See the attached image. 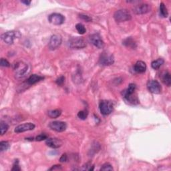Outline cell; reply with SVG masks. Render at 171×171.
<instances>
[{
    "label": "cell",
    "instance_id": "cell-9",
    "mask_svg": "<svg viewBox=\"0 0 171 171\" xmlns=\"http://www.w3.org/2000/svg\"><path fill=\"white\" fill-rule=\"evenodd\" d=\"M49 127L51 128L52 130L54 131H56L57 132H64L65 130L67 128L66 123L64 122H62V121H54L49 123Z\"/></svg>",
    "mask_w": 171,
    "mask_h": 171
},
{
    "label": "cell",
    "instance_id": "cell-13",
    "mask_svg": "<svg viewBox=\"0 0 171 171\" xmlns=\"http://www.w3.org/2000/svg\"><path fill=\"white\" fill-rule=\"evenodd\" d=\"M35 127H36L35 124H33L31 122H28L17 126V127H15L14 131L16 133H21L25 132V131L33 130L34 128H35Z\"/></svg>",
    "mask_w": 171,
    "mask_h": 171
},
{
    "label": "cell",
    "instance_id": "cell-26",
    "mask_svg": "<svg viewBox=\"0 0 171 171\" xmlns=\"http://www.w3.org/2000/svg\"><path fill=\"white\" fill-rule=\"evenodd\" d=\"M100 170H113V168L109 163H105L104 164L102 165Z\"/></svg>",
    "mask_w": 171,
    "mask_h": 171
},
{
    "label": "cell",
    "instance_id": "cell-25",
    "mask_svg": "<svg viewBox=\"0 0 171 171\" xmlns=\"http://www.w3.org/2000/svg\"><path fill=\"white\" fill-rule=\"evenodd\" d=\"M0 128H1V135H4L6 133L9 128V126L6 123L1 122L0 124Z\"/></svg>",
    "mask_w": 171,
    "mask_h": 171
},
{
    "label": "cell",
    "instance_id": "cell-3",
    "mask_svg": "<svg viewBox=\"0 0 171 171\" xmlns=\"http://www.w3.org/2000/svg\"><path fill=\"white\" fill-rule=\"evenodd\" d=\"M21 37V33L17 31H7L1 36V39L4 42L7 44H12L14 43L15 39L20 38Z\"/></svg>",
    "mask_w": 171,
    "mask_h": 171
},
{
    "label": "cell",
    "instance_id": "cell-17",
    "mask_svg": "<svg viewBox=\"0 0 171 171\" xmlns=\"http://www.w3.org/2000/svg\"><path fill=\"white\" fill-rule=\"evenodd\" d=\"M123 44L126 47L130 48L132 49H135L136 48V43L134 39L130 37V38H127L123 41Z\"/></svg>",
    "mask_w": 171,
    "mask_h": 171
},
{
    "label": "cell",
    "instance_id": "cell-8",
    "mask_svg": "<svg viewBox=\"0 0 171 171\" xmlns=\"http://www.w3.org/2000/svg\"><path fill=\"white\" fill-rule=\"evenodd\" d=\"M49 22L54 25H62L64 23L65 21V17L63 15L58 14V13H54L49 15Z\"/></svg>",
    "mask_w": 171,
    "mask_h": 171
},
{
    "label": "cell",
    "instance_id": "cell-33",
    "mask_svg": "<svg viewBox=\"0 0 171 171\" xmlns=\"http://www.w3.org/2000/svg\"><path fill=\"white\" fill-rule=\"evenodd\" d=\"M68 160V156H67V154H63L62 155V156L60 157V161L61 162H66Z\"/></svg>",
    "mask_w": 171,
    "mask_h": 171
},
{
    "label": "cell",
    "instance_id": "cell-12",
    "mask_svg": "<svg viewBox=\"0 0 171 171\" xmlns=\"http://www.w3.org/2000/svg\"><path fill=\"white\" fill-rule=\"evenodd\" d=\"M151 9V7L150 5L146 4H140L138 6H136L133 8V12L135 14L137 15H141V14H145L146 13L149 12Z\"/></svg>",
    "mask_w": 171,
    "mask_h": 171
},
{
    "label": "cell",
    "instance_id": "cell-15",
    "mask_svg": "<svg viewBox=\"0 0 171 171\" xmlns=\"http://www.w3.org/2000/svg\"><path fill=\"white\" fill-rule=\"evenodd\" d=\"M134 69H135V72L137 73H142L145 72L146 70V65L145 62H144L143 61H138L135 64Z\"/></svg>",
    "mask_w": 171,
    "mask_h": 171
},
{
    "label": "cell",
    "instance_id": "cell-2",
    "mask_svg": "<svg viewBox=\"0 0 171 171\" xmlns=\"http://www.w3.org/2000/svg\"><path fill=\"white\" fill-rule=\"evenodd\" d=\"M68 46L72 49H82L86 46V44L84 39L79 37H73L68 41Z\"/></svg>",
    "mask_w": 171,
    "mask_h": 171
},
{
    "label": "cell",
    "instance_id": "cell-4",
    "mask_svg": "<svg viewBox=\"0 0 171 171\" xmlns=\"http://www.w3.org/2000/svg\"><path fill=\"white\" fill-rule=\"evenodd\" d=\"M114 17L117 22H123L130 20L132 16L128 10L120 9L114 13Z\"/></svg>",
    "mask_w": 171,
    "mask_h": 171
},
{
    "label": "cell",
    "instance_id": "cell-30",
    "mask_svg": "<svg viewBox=\"0 0 171 171\" xmlns=\"http://www.w3.org/2000/svg\"><path fill=\"white\" fill-rule=\"evenodd\" d=\"M79 16H80V18H81V20L86 21V22H91V21H92V18L90 17L89 16H88V15H86L80 14V15H79Z\"/></svg>",
    "mask_w": 171,
    "mask_h": 171
},
{
    "label": "cell",
    "instance_id": "cell-14",
    "mask_svg": "<svg viewBox=\"0 0 171 171\" xmlns=\"http://www.w3.org/2000/svg\"><path fill=\"white\" fill-rule=\"evenodd\" d=\"M46 144L52 148H58L62 146V142L58 138H51L46 139Z\"/></svg>",
    "mask_w": 171,
    "mask_h": 171
},
{
    "label": "cell",
    "instance_id": "cell-23",
    "mask_svg": "<svg viewBox=\"0 0 171 171\" xmlns=\"http://www.w3.org/2000/svg\"><path fill=\"white\" fill-rule=\"evenodd\" d=\"M10 147V144L7 141H1L0 143V151L1 152L7 151Z\"/></svg>",
    "mask_w": 171,
    "mask_h": 171
},
{
    "label": "cell",
    "instance_id": "cell-24",
    "mask_svg": "<svg viewBox=\"0 0 171 171\" xmlns=\"http://www.w3.org/2000/svg\"><path fill=\"white\" fill-rule=\"evenodd\" d=\"M88 112L87 110H84L80 111L78 113V116L79 118H80L81 120H86L88 117Z\"/></svg>",
    "mask_w": 171,
    "mask_h": 171
},
{
    "label": "cell",
    "instance_id": "cell-10",
    "mask_svg": "<svg viewBox=\"0 0 171 171\" xmlns=\"http://www.w3.org/2000/svg\"><path fill=\"white\" fill-rule=\"evenodd\" d=\"M90 40L93 45L97 48L101 49L104 47V42L102 40L101 36L98 33H94L90 36Z\"/></svg>",
    "mask_w": 171,
    "mask_h": 171
},
{
    "label": "cell",
    "instance_id": "cell-19",
    "mask_svg": "<svg viewBox=\"0 0 171 171\" xmlns=\"http://www.w3.org/2000/svg\"><path fill=\"white\" fill-rule=\"evenodd\" d=\"M164 63V60L162 58H159L151 63V66L154 70L159 69V68Z\"/></svg>",
    "mask_w": 171,
    "mask_h": 171
},
{
    "label": "cell",
    "instance_id": "cell-28",
    "mask_svg": "<svg viewBox=\"0 0 171 171\" xmlns=\"http://www.w3.org/2000/svg\"><path fill=\"white\" fill-rule=\"evenodd\" d=\"M0 64H1V66H3V67H9L10 66L9 62L7 61V60L4 59V58H1V59Z\"/></svg>",
    "mask_w": 171,
    "mask_h": 171
},
{
    "label": "cell",
    "instance_id": "cell-22",
    "mask_svg": "<svg viewBox=\"0 0 171 171\" xmlns=\"http://www.w3.org/2000/svg\"><path fill=\"white\" fill-rule=\"evenodd\" d=\"M76 28L78 32L80 34H84L86 32V29L84 27V25L82 24V23H77L76 25Z\"/></svg>",
    "mask_w": 171,
    "mask_h": 171
},
{
    "label": "cell",
    "instance_id": "cell-16",
    "mask_svg": "<svg viewBox=\"0 0 171 171\" xmlns=\"http://www.w3.org/2000/svg\"><path fill=\"white\" fill-rule=\"evenodd\" d=\"M44 78L43 76L37 74H32L28 78V79L27 80V83L29 85H33V84H35L37 82H38V81L44 80Z\"/></svg>",
    "mask_w": 171,
    "mask_h": 171
},
{
    "label": "cell",
    "instance_id": "cell-1",
    "mask_svg": "<svg viewBox=\"0 0 171 171\" xmlns=\"http://www.w3.org/2000/svg\"><path fill=\"white\" fill-rule=\"evenodd\" d=\"M28 65L25 63L23 62H17L16 64H14V71L15 73V76L17 78H21L24 77L28 73Z\"/></svg>",
    "mask_w": 171,
    "mask_h": 171
},
{
    "label": "cell",
    "instance_id": "cell-32",
    "mask_svg": "<svg viewBox=\"0 0 171 171\" xmlns=\"http://www.w3.org/2000/svg\"><path fill=\"white\" fill-rule=\"evenodd\" d=\"M62 167L61 165H54L52 168H49V170H62Z\"/></svg>",
    "mask_w": 171,
    "mask_h": 171
},
{
    "label": "cell",
    "instance_id": "cell-5",
    "mask_svg": "<svg viewBox=\"0 0 171 171\" xmlns=\"http://www.w3.org/2000/svg\"><path fill=\"white\" fill-rule=\"evenodd\" d=\"M114 57L111 54H108L107 52H103L100 56L99 64L103 66H107L114 64Z\"/></svg>",
    "mask_w": 171,
    "mask_h": 171
},
{
    "label": "cell",
    "instance_id": "cell-27",
    "mask_svg": "<svg viewBox=\"0 0 171 171\" xmlns=\"http://www.w3.org/2000/svg\"><path fill=\"white\" fill-rule=\"evenodd\" d=\"M47 138H48V136L45 135V134H41V135H39L38 136H36V140L37 141H42V140H46Z\"/></svg>",
    "mask_w": 171,
    "mask_h": 171
},
{
    "label": "cell",
    "instance_id": "cell-29",
    "mask_svg": "<svg viewBox=\"0 0 171 171\" xmlns=\"http://www.w3.org/2000/svg\"><path fill=\"white\" fill-rule=\"evenodd\" d=\"M64 81H65V77L64 76H60V78L57 79L56 84L59 86H62V85H63V84L64 83Z\"/></svg>",
    "mask_w": 171,
    "mask_h": 171
},
{
    "label": "cell",
    "instance_id": "cell-6",
    "mask_svg": "<svg viewBox=\"0 0 171 171\" xmlns=\"http://www.w3.org/2000/svg\"><path fill=\"white\" fill-rule=\"evenodd\" d=\"M99 108L102 114L106 116L111 114L112 112L113 109H114V106H113V104L110 101L102 100L100 103Z\"/></svg>",
    "mask_w": 171,
    "mask_h": 171
},
{
    "label": "cell",
    "instance_id": "cell-34",
    "mask_svg": "<svg viewBox=\"0 0 171 171\" xmlns=\"http://www.w3.org/2000/svg\"><path fill=\"white\" fill-rule=\"evenodd\" d=\"M22 2V3H23V4H24L25 5H26V6H29V5H30V4H31V1H21Z\"/></svg>",
    "mask_w": 171,
    "mask_h": 171
},
{
    "label": "cell",
    "instance_id": "cell-7",
    "mask_svg": "<svg viewBox=\"0 0 171 171\" xmlns=\"http://www.w3.org/2000/svg\"><path fill=\"white\" fill-rule=\"evenodd\" d=\"M62 41V36L59 35V34H54V35L52 36L50 39H49L48 47L49 49L51 50H54V49H57L58 47L61 45Z\"/></svg>",
    "mask_w": 171,
    "mask_h": 171
},
{
    "label": "cell",
    "instance_id": "cell-31",
    "mask_svg": "<svg viewBox=\"0 0 171 171\" xmlns=\"http://www.w3.org/2000/svg\"><path fill=\"white\" fill-rule=\"evenodd\" d=\"M12 170H15V171H20L21 170V168L20 167L19 164H18V160H17V161H15L14 166H13V168H12Z\"/></svg>",
    "mask_w": 171,
    "mask_h": 171
},
{
    "label": "cell",
    "instance_id": "cell-21",
    "mask_svg": "<svg viewBox=\"0 0 171 171\" xmlns=\"http://www.w3.org/2000/svg\"><path fill=\"white\" fill-rule=\"evenodd\" d=\"M160 14L163 17H167L168 15L167 7L165 6V5L163 3H161L160 5Z\"/></svg>",
    "mask_w": 171,
    "mask_h": 171
},
{
    "label": "cell",
    "instance_id": "cell-20",
    "mask_svg": "<svg viewBox=\"0 0 171 171\" xmlns=\"http://www.w3.org/2000/svg\"><path fill=\"white\" fill-rule=\"evenodd\" d=\"M62 114V111L60 110H50L48 112V115L49 117H50L51 118H56L57 117H59Z\"/></svg>",
    "mask_w": 171,
    "mask_h": 171
},
{
    "label": "cell",
    "instance_id": "cell-11",
    "mask_svg": "<svg viewBox=\"0 0 171 171\" xmlns=\"http://www.w3.org/2000/svg\"><path fill=\"white\" fill-rule=\"evenodd\" d=\"M147 88L151 93L160 94L161 92V86L156 80H150L147 83Z\"/></svg>",
    "mask_w": 171,
    "mask_h": 171
},
{
    "label": "cell",
    "instance_id": "cell-18",
    "mask_svg": "<svg viewBox=\"0 0 171 171\" xmlns=\"http://www.w3.org/2000/svg\"><path fill=\"white\" fill-rule=\"evenodd\" d=\"M162 81L163 83L166 84L167 86H170L171 84V78L170 74L168 72H164L162 74Z\"/></svg>",
    "mask_w": 171,
    "mask_h": 171
}]
</instances>
